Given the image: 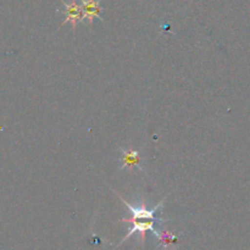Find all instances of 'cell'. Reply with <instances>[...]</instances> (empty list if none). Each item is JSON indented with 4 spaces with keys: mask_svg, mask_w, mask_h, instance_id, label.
I'll return each instance as SVG.
<instances>
[{
    "mask_svg": "<svg viewBox=\"0 0 250 250\" xmlns=\"http://www.w3.org/2000/svg\"><path fill=\"white\" fill-rule=\"evenodd\" d=\"M122 222H127V224H131L132 227L129 229V232L127 233V236L125 237L124 239H122V242H125L126 239H128L129 237L132 236L133 233H136V232H138V233H141V238H142V242L146 241V231H151L154 234H155L156 237H160V233L161 232L156 231L155 227H154V224L155 222H159L156 221V220H128V219H124L121 220ZM121 242V243H122Z\"/></svg>",
    "mask_w": 250,
    "mask_h": 250,
    "instance_id": "obj_1",
    "label": "cell"
},
{
    "mask_svg": "<svg viewBox=\"0 0 250 250\" xmlns=\"http://www.w3.org/2000/svg\"><path fill=\"white\" fill-rule=\"evenodd\" d=\"M115 194H116L117 197L120 198V200H121V202L124 203V204L126 205L127 208H128L129 211L132 212V217H129L128 220H156V221H159V222H163V220L158 219V217H155V212L158 211V210L160 209L161 207H163L164 200H165V199H164L163 202L160 203V204L156 205V207L154 208L153 210H148L144 204H142L139 208H134L133 205H131L128 202H126V200L124 199V198L120 197L119 193L115 192Z\"/></svg>",
    "mask_w": 250,
    "mask_h": 250,
    "instance_id": "obj_2",
    "label": "cell"
},
{
    "mask_svg": "<svg viewBox=\"0 0 250 250\" xmlns=\"http://www.w3.org/2000/svg\"><path fill=\"white\" fill-rule=\"evenodd\" d=\"M61 2H62L63 7H65V12H63L65 14V21L62 22V24L71 23L72 28L75 29L77 24L83 20L82 7H81V5L76 0H72L71 2H66L61 0Z\"/></svg>",
    "mask_w": 250,
    "mask_h": 250,
    "instance_id": "obj_3",
    "label": "cell"
},
{
    "mask_svg": "<svg viewBox=\"0 0 250 250\" xmlns=\"http://www.w3.org/2000/svg\"><path fill=\"white\" fill-rule=\"evenodd\" d=\"M81 7H82L83 20L87 19L90 24L95 19H100L103 9L99 0H81Z\"/></svg>",
    "mask_w": 250,
    "mask_h": 250,
    "instance_id": "obj_4",
    "label": "cell"
},
{
    "mask_svg": "<svg viewBox=\"0 0 250 250\" xmlns=\"http://www.w3.org/2000/svg\"><path fill=\"white\" fill-rule=\"evenodd\" d=\"M139 161H141L139 153L133 148L122 150V168L131 171L134 166H139Z\"/></svg>",
    "mask_w": 250,
    "mask_h": 250,
    "instance_id": "obj_5",
    "label": "cell"
},
{
    "mask_svg": "<svg viewBox=\"0 0 250 250\" xmlns=\"http://www.w3.org/2000/svg\"><path fill=\"white\" fill-rule=\"evenodd\" d=\"M158 239L161 242V244H163L165 248H167L168 246H172V244L176 243V237L167 231L161 232L160 237H159Z\"/></svg>",
    "mask_w": 250,
    "mask_h": 250,
    "instance_id": "obj_6",
    "label": "cell"
}]
</instances>
